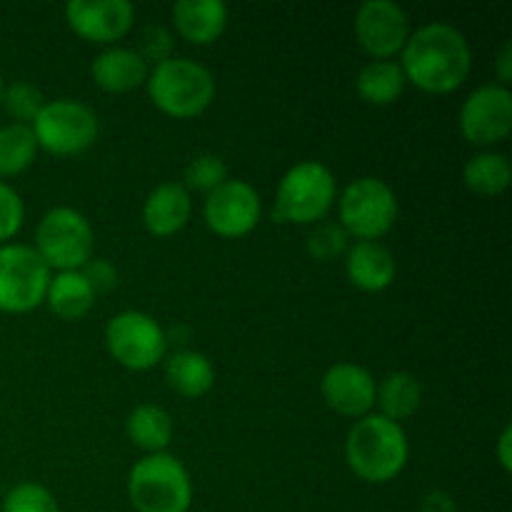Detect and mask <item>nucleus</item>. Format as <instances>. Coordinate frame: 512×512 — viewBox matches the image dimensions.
Listing matches in <instances>:
<instances>
[{
    "label": "nucleus",
    "mask_w": 512,
    "mask_h": 512,
    "mask_svg": "<svg viewBox=\"0 0 512 512\" xmlns=\"http://www.w3.org/2000/svg\"><path fill=\"white\" fill-rule=\"evenodd\" d=\"M400 68L420 90L450 93L468 80L473 48L450 23H425L410 33L400 50Z\"/></svg>",
    "instance_id": "nucleus-1"
},
{
    "label": "nucleus",
    "mask_w": 512,
    "mask_h": 512,
    "mask_svg": "<svg viewBox=\"0 0 512 512\" xmlns=\"http://www.w3.org/2000/svg\"><path fill=\"white\" fill-rule=\"evenodd\" d=\"M410 445L403 425L370 413L355 420L345 440V460L365 483L383 485L398 478L408 463Z\"/></svg>",
    "instance_id": "nucleus-2"
},
{
    "label": "nucleus",
    "mask_w": 512,
    "mask_h": 512,
    "mask_svg": "<svg viewBox=\"0 0 512 512\" xmlns=\"http://www.w3.org/2000/svg\"><path fill=\"white\" fill-rule=\"evenodd\" d=\"M150 100L173 118H195L215 100V75L203 63L190 58H173L158 63L148 73Z\"/></svg>",
    "instance_id": "nucleus-3"
},
{
    "label": "nucleus",
    "mask_w": 512,
    "mask_h": 512,
    "mask_svg": "<svg viewBox=\"0 0 512 512\" xmlns=\"http://www.w3.org/2000/svg\"><path fill=\"white\" fill-rule=\"evenodd\" d=\"M335 198L338 185L333 170L320 160H303L278 183L273 218L278 223L318 225L333 210Z\"/></svg>",
    "instance_id": "nucleus-4"
},
{
    "label": "nucleus",
    "mask_w": 512,
    "mask_h": 512,
    "mask_svg": "<svg viewBox=\"0 0 512 512\" xmlns=\"http://www.w3.org/2000/svg\"><path fill=\"white\" fill-rule=\"evenodd\" d=\"M128 498L138 512H188L193 480L175 455H145L128 475Z\"/></svg>",
    "instance_id": "nucleus-5"
},
{
    "label": "nucleus",
    "mask_w": 512,
    "mask_h": 512,
    "mask_svg": "<svg viewBox=\"0 0 512 512\" xmlns=\"http://www.w3.org/2000/svg\"><path fill=\"white\" fill-rule=\"evenodd\" d=\"M95 233L80 210L58 205L40 218L35 230V253L50 270H80L93 260Z\"/></svg>",
    "instance_id": "nucleus-6"
},
{
    "label": "nucleus",
    "mask_w": 512,
    "mask_h": 512,
    "mask_svg": "<svg viewBox=\"0 0 512 512\" xmlns=\"http://www.w3.org/2000/svg\"><path fill=\"white\" fill-rule=\"evenodd\" d=\"M338 210L345 233L358 240H378L398 220V198L385 180L363 175L345 185Z\"/></svg>",
    "instance_id": "nucleus-7"
},
{
    "label": "nucleus",
    "mask_w": 512,
    "mask_h": 512,
    "mask_svg": "<svg viewBox=\"0 0 512 512\" xmlns=\"http://www.w3.org/2000/svg\"><path fill=\"white\" fill-rule=\"evenodd\" d=\"M38 148L53 155H75L98 140L100 123L90 105L73 98L50 100L30 123Z\"/></svg>",
    "instance_id": "nucleus-8"
},
{
    "label": "nucleus",
    "mask_w": 512,
    "mask_h": 512,
    "mask_svg": "<svg viewBox=\"0 0 512 512\" xmlns=\"http://www.w3.org/2000/svg\"><path fill=\"white\" fill-rule=\"evenodd\" d=\"M50 268L43 263L33 245H0V310L3 313H28L45 303L50 283Z\"/></svg>",
    "instance_id": "nucleus-9"
},
{
    "label": "nucleus",
    "mask_w": 512,
    "mask_h": 512,
    "mask_svg": "<svg viewBox=\"0 0 512 512\" xmlns=\"http://www.w3.org/2000/svg\"><path fill=\"white\" fill-rule=\"evenodd\" d=\"M105 345L113 360L128 370H150L165 360L168 335L158 320L140 310H123L105 325Z\"/></svg>",
    "instance_id": "nucleus-10"
},
{
    "label": "nucleus",
    "mask_w": 512,
    "mask_h": 512,
    "mask_svg": "<svg viewBox=\"0 0 512 512\" xmlns=\"http://www.w3.org/2000/svg\"><path fill=\"white\" fill-rule=\"evenodd\" d=\"M460 130L473 145H495L512 130V93L508 85L475 88L460 108Z\"/></svg>",
    "instance_id": "nucleus-11"
},
{
    "label": "nucleus",
    "mask_w": 512,
    "mask_h": 512,
    "mask_svg": "<svg viewBox=\"0 0 512 512\" xmlns=\"http://www.w3.org/2000/svg\"><path fill=\"white\" fill-rule=\"evenodd\" d=\"M360 48L375 60H390L410 38V18L395 0H365L353 20Z\"/></svg>",
    "instance_id": "nucleus-12"
},
{
    "label": "nucleus",
    "mask_w": 512,
    "mask_h": 512,
    "mask_svg": "<svg viewBox=\"0 0 512 512\" xmlns=\"http://www.w3.org/2000/svg\"><path fill=\"white\" fill-rule=\"evenodd\" d=\"M205 223L223 238H240L258 225L263 213V200L258 190L240 178H228L223 185L210 190L205 198Z\"/></svg>",
    "instance_id": "nucleus-13"
},
{
    "label": "nucleus",
    "mask_w": 512,
    "mask_h": 512,
    "mask_svg": "<svg viewBox=\"0 0 512 512\" xmlns=\"http://www.w3.org/2000/svg\"><path fill=\"white\" fill-rule=\"evenodd\" d=\"M65 20L90 43H115L133 28L135 8L128 0H70Z\"/></svg>",
    "instance_id": "nucleus-14"
},
{
    "label": "nucleus",
    "mask_w": 512,
    "mask_h": 512,
    "mask_svg": "<svg viewBox=\"0 0 512 512\" xmlns=\"http://www.w3.org/2000/svg\"><path fill=\"white\" fill-rule=\"evenodd\" d=\"M375 388H378V383L370 375V370L355 363L333 365V368L325 370L323 383H320L325 405L333 408L335 413L355 420L373 413Z\"/></svg>",
    "instance_id": "nucleus-15"
},
{
    "label": "nucleus",
    "mask_w": 512,
    "mask_h": 512,
    "mask_svg": "<svg viewBox=\"0 0 512 512\" xmlns=\"http://www.w3.org/2000/svg\"><path fill=\"white\" fill-rule=\"evenodd\" d=\"M345 273L350 283L368 293H380L390 288L398 273L393 253L378 240H358L345 253Z\"/></svg>",
    "instance_id": "nucleus-16"
},
{
    "label": "nucleus",
    "mask_w": 512,
    "mask_h": 512,
    "mask_svg": "<svg viewBox=\"0 0 512 512\" xmlns=\"http://www.w3.org/2000/svg\"><path fill=\"white\" fill-rule=\"evenodd\" d=\"M190 213H193L190 190L183 183H160L145 198L143 223L148 233L168 238L188 225Z\"/></svg>",
    "instance_id": "nucleus-17"
},
{
    "label": "nucleus",
    "mask_w": 512,
    "mask_h": 512,
    "mask_svg": "<svg viewBox=\"0 0 512 512\" xmlns=\"http://www.w3.org/2000/svg\"><path fill=\"white\" fill-rule=\"evenodd\" d=\"M173 25L188 43H215L228 28V5L223 0H178Z\"/></svg>",
    "instance_id": "nucleus-18"
},
{
    "label": "nucleus",
    "mask_w": 512,
    "mask_h": 512,
    "mask_svg": "<svg viewBox=\"0 0 512 512\" xmlns=\"http://www.w3.org/2000/svg\"><path fill=\"white\" fill-rule=\"evenodd\" d=\"M148 73L150 70L143 55L133 48H120V45L98 53L90 65V75L95 83L110 93H125V90L138 88L148 80Z\"/></svg>",
    "instance_id": "nucleus-19"
},
{
    "label": "nucleus",
    "mask_w": 512,
    "mask_h": 512,
    "mask_svg": "<svg viewBox=\"0 0 512 512\" xmlns=\"http://www.w3.org/2000/svg\"><path fill=\"white\" fill-rule=\"evenodd\" d=\"M165 380L183 398H203L215 383V368L198 350H178L165 360Z\"/></svg>",
    "instance_id": "nucleus-20"
},
{
    "label": "nucleus",
    "mask_w": 512,
    "mask_h": 512,
    "mask_svg": "<svg viewBox=\"0 0 512 512\" xmlns=\"http://www.w3.org/2000/svg\"><path fill=\"white\" fill-rule=\"evenodd\" d=\"M45 303L58 318L80 320L93 310L95 293L80 270H63L50 278Z\"/></svg>",
    "instance_id": "nucleus-21"
},
{
    "label": "nucleus",
    "mask_w": 512,
    "mask_h": 512,
    "mask_svg": "<svg viewBox=\"0 0 512 512\" xmlns=\"http://www.w3.org/2000/svg\"><path fill=\"white\" fill-rule=\"evenodd\" d=\"M423 403V388L413 373H390L375 388V405H380V415L393 423L418 413Z\"/></svg>",
    "instance_id": "nucleus-22"
},
{
    "label": "nucleus",
    "mask_w": 512,
    "mask_h": 512,
    "mask_svg": "<svg viewBox=\"0 0 512 512\" xmlns=\"http://www.w3.org/2000/svg\"><path fill=\"white\" fill-rule=\"evenodd\" d=\"M125 430H128V438L133 440V445H138L140 450H148L150 455L165 453V448L173 440V418L160 405L143 403L128 415Z\"/></svg>",
    "instance_id": "nucleus-23"
},
{
    "label": "nucleus",
    "mask_w": 512,
    "mask_h": 512,
    "mask_svg": "<svg viewBox=\"0 0 512 512\" xmlns=\"http://www.w3.org/2000/svg\"><path fill=\"white\" fill-rule=\"evenodd\" d=\"M405 78L403 68L395 60H370L358 73V93L370 105H390L403 95Z\"/></svg>",
    "instance_id": "nucleus-24"
},
{
    "label": "nucleus",
    "mask_w": 512,
    "mask_h": 512,
    "mask_svg": "<svg viewBox=\"0 0 512 512\" xmlns=\"http://www.w3.org/2000/svg\"><path fill=\"white\" fill-rule=\"evenodd\" d=\"M463 180L470 190L480 195H500L508 190L512 180V168L508 155L503 153H480L473 160H468L463 170Z\"/></svg>",
    "instance_id": "nucleus-25"
},
{
    "label": "nucleus",
    "mask_w": 512,
    "mask_h": 512,
    "mask_svg": "<svg viewBox=\"0 0 512 512\" xmlns=\"http://www.w3.org/2000/svg\"><path fill=\"white\" fill-rule=\"evenodd\" d=\"M38 143L30 125L8 123L0 128V175H18L33 165Z\"/></svg>",
    "instance_id": "nucleus-26"
},
{
    "label": "nucleus",
    "mask_w": 512,
    "mask_h": 512,
    "mask_svg": "<svg viewBox=\"0 0 512 512\" xmlns=\"http://www.w3.org/2000/svg\"><path fill=\"white\" fill-rule=\"evenodd\" d=\"M5 110H8L10 118L20 125H30L35 120V115L40 113V108L45 105L43 93H40L38 85L28 83V80H18V83L8 85L3 90V100H0Z\"/></svg>",
    "instance_id": "nucleus-27"
},
{
    "label": "nucleus",
    "mask_w": 512,
    "mask_h": 512,
    "mask_svg": "<svg viewBox=\"0 0 512 512\" xmlns=\"http://www.w3.org/2000/svg\"><path fill=\"white\" fill-rule=\"evenodd\" d=\"M185 188L188 190H203V193H210L218 185H223L228 180V165L220 155L215 153H200L198 158H193L185 168Z\"/></svg>",
    "instance_id": "nucleus-28"
},
{
    "label": "nucleus",
    "mask_w": 512,
    "mask_h": 512,
    "mask_svg": "<svg viewBox=\"0 0 512 512\" xmlns=\"http://www.w3.org/2000/svg\"><path fill=\"white\" fill-rule=\"evenodd\" d=\"M3 512H60V508L55 495L45 485L18 483L5 495Z\"/></svg>",
    "instance_id": "nucleus-29"
},
{
    "label": "nucleus",
    "mask_w": 512,
    "mask_h": 512,
    "mask_svg": "<svg viewBox=\"0 0 512 512\" xmlns=\"http://www.w3.org/2000/svg\"><path fill=\"white\" fill-rule=\"evenodd\" d=\"M348 238L340 223H318L308 235V253L315 260H333L348 250Z\"/></svg>",
    "instance_id": "nucleus-30"
},
{
    "label": "nucleus",
    "mask_w": 512,
    "mask_h": 512,
    "mask_svg": "<svg viewBox=\"0 0 512 512\" xmlns=\"http://www.w3.org/2000/svg\"><path fill=\"white\" fill-rule=\"evenodd\" d=\"M23 220H25L23 198L18 195V190H13V185L0 180V245H3L5 240L18 235V230L23 228Z\"/></svg>",
    "instance_id": "nucleus-31"
},
{
    "label": "nucleus",
    "mask_w": 512,
    "mask_h": 512,
    "mask_svg": "<svg viewBox=\"0 0 512 512\" xmlns=\"http://www.w3.org/2000/svg\"><path fill=\"white\" fill-rule=\"evenodd\" d=\"M80 273L85 275V280H88L95 295L108 293V290H113L118 285V273H115V268L108 260H88L80 268Z\"/></svg>",
    "instance_id": "nucleus-32"
},
{
    "label": "nucleus",
    "mask_w": 512,
    "mask_h": 512,
    "mask_svg": "<svg viewBox=\"0 0 512 512\" xmlns=\"http://www.w3.org/2000/svg\"><path fill=\"white\" fill-rule=\"evenodd\" d=\"M170 50H173V35L168 30L160 28V25L145 30L143 53H140L145 58V63L148 60H155V65L163 63V60L170 58Z\"/></svg>",
    "instance_id": "nucleus-33"
},
{
    "label": "nucleus",
    "mask_w": 512,
    "mask_h": 512,
    "mask_svg": "<svg viewBox=\"0 0 512 512\" xmlns=\"http://www.w3.org/2000/svg\"><path fill=\"white\" fill-rule=\"evenodd\" d=\"M495 68H498L500 85H508L512 80V43L505 40L498 50V60H495Z\"/></svg>",
    "instance_id": "nucleus-34"
},
{
    "label": "nucleus",
    "mask_w": 512,
    "mask_h": 512,
    "mask_svg": "<svg viewBox=\"0 0 512 512\" xmlns=\"http://www.w3.org/2000/svg\"><path fill=\"white\" fill-rule=\"evenodd\" d=\"M423 512H455V503L448 493H430L423 503Z\"/></svg>",
    "instance_id": "nucleus-35"
},
{
    "label": "nucleus",
    "mask_w": 512,
    "mask_h": 512,
    "mask_svg": "<svg viewBox=\"0 0 512 512\" xmlns=\"http://www.w3.org/2000/svg\"><path fill=\"white\" fill-rule=\"evenodd\" d=\"M510 443H512V428L510 425H505L503 433H500L498 438V460L500 465H503V470H512V453H510Z\"/></svg>",
    "instance_id": "nucleus-36"
},
{
    "label": "nucleus",
    "mask_w": 512,
    "mask_h": 512,
    "mask_svg": "<svg viewBox=\"0 0 512 512\" xmlns=\"http://www.w3.org/2000/svg\"><path fill=\"white\" fill-rule=\"evenodd\" d=\"M3 90H5V85H3V78H0V100H3Z\"/></svg>",
    "instance_id": "nucleus-37"
}]
</instances>
